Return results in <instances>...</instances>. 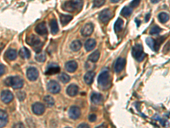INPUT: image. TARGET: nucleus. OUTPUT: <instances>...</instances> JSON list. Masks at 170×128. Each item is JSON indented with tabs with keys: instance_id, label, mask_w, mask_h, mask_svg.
Wrapping results in <instances>:
<instances>
[{
	"instance_id": "obj_1",
	"label": "nucleus",
	"mask_w": 170,
	"mask_h": 128,
	"mask_svg": "<svg viewBox=\"0 0 170 128\" xmlns=\"http://www.w3.org/2000/svg\"><path fill=\"white\" fill-rule=\"evenodd\" d=\"M98 84L102 89H108L111 86L112 79L108 70H104L100 73L98 78Z\"/></svg>"
},
{
	"instance_id": "obj_2",
	"label": "nucleus",
	"mask_w": 170,
	"mask_h": 128,
	"mask_svg": "<svg viewBox=\"0 0 170 128\" xmlns=\"http://www.w3.org/2000/svg\"><path fill=\"white\" fill-rule=\"evenodd\" d=\"M4 84L7 86H11L14 89H20L22 88L23 85H24V81L22 80L21 78L20 77H8L5 80H4Z\"/></svg>"
},
{
	"instance_id": "obj_3",
	"label": "nucleus",
	"mask_w": 170,
	"mask_h": 128,
	"mask_svg": "<svg viewBox=\"0 0 170 128\" xmlns=\"http://www.w3.org/2000/svg\"><path fill=\"white\" fill-rule=\"evenodd\" d=\"M26 43L31 45L34 51L36 52H40L41 50H42V46H43V43L41 42V40L38 38V37H36L35 35H29V36L26 37Z\"/></svg>"
},
{
	"instance_id": "obj_4",
	"label": "nucleus",
	"mask_w": 170,
	"mask_h": 128,
	"mask_svg": "<svg viewBox=\"0 0 170 128\" xmlns=\"http://www.w3.org/2000/svg\"><path fill=\"white\" fill-rule=\"evenodd\" d=\"M132 55L133 57L138 61V62H142L145 57L146 56V55L144 53V51H143V47L141 44H136L132 49Z\"/></svg>"
},
{
	"instance_id": "obj_5",
	"label": "nucleus",
	"mask_w": 170,
	"mask_h": 128,
	"mask_svg": "<svg viewBox=\"0 0 170 128\" xmlns=\"http://www.w3.org/2000/svg\"><path fill=\"white\" fill-rule=\"evenodd\" d=\"M78 4H79V3L77 1H68V2H66L62 5V8L66 11L74 12L77 10H78L82 7V5H78Z\"/></svg>"
},
{
	"instance_id": "obj_6",
	"label": "nucleus",
	"mask_w": 170,
	"mask_h": 128,
	"mask_svg": "<svg viewBox=\"0 0 170 128\" xmlns=\"http://www.w3.org/2000/svg\"><path fill=\"white\" fill-rule=\"evenodd\" d=\"M112 10H110V9H106V10H102L100 13V15H99V19H100V21H101V22H103V23H106V22H108L112 17Z\"/></svg>"
},
{
	"instance_id": "obj_7",
	"label": "nucleus",
	"mask_w": 170,
	"mask_h": 128,
	"mask_svg": "<svg viewBox=\"0 0 170 128\" xmlns=\"http://www.w3.org/2000/svg\"><path fill=\"white\" fill-rule=\"evenodd\" d=\"M47 89L53 94H57L60 91V86L56 80H50L47 85Z\"/></svg>"
},
{
	"instance_id": "obj_8",
	"label": "nucleus",
	"mask_w": 170,
	"mask_h": 128,
	"mask_svg": "<svg viewBox=\"0 0 170 128\" xmlns=\"http://www.w3.org/2000/svg\"><path fill=\"white\" fill-rule=\"evenodd\" d=\"M26 76L29 80L31 81H35L38 78V69L34 67H31L27 69L26 71Z\"/></svg>"
},
{
	"instance_id": "obj_9",
	"label": "nucleus",
	"mask_w": 170,
	"mask_h": 128,
	"mask_svg": "<svg viewBox=\"0 0 170 128\" xmlns=\"http://www.w3.org/2000/svg\"><path fill=\"white\" fill-rule=\"evenodd\" d=\"M93 31H94V25L92 23H87L82 27L81 34L83 36H90L92 34Z\"/></svg>"
},
{
	"instance_id": "obj_10",
	"label": "nucleus",
	"mask_w": 170,
	"mask_h": 128,
	"mask_svg": "<svg viewBox=\"0 0 170 128\" xmlns=\"http://www.w3.org/2000/svg\"><path fill=\"white\" fill-rule=\"evenodd\" d=\"M13 98H14V96L12 92H10L9 91H2L1 92V100L3 103H9L10 102H12Z\"/></svg>"
},
{
	"instance_id": "obj_11",
	"label": "nucleus",
	"mask_w": 170,
	"mask_h": 128,
	"mask_svg": "<svg viewBox=\"0 0 170 128\" xmlns=\"http://www.w3.org/2000/svg\"><path fill=\"white\" fill-rule=\"evenodd\" d=\"M33 112L37 115H42L45 111V106L41 103H35L32 107Z\"/></svg>"
},
{
	"instance_id": "obj_12",
	"label": "nucleus",
	"mask_w": 170,
	"mask_h": 128,
	"mask_svg": "<svg viewBox=\"0 0 170 128\" xmlns=\"http://www.w3.org/2000/svg\"><path fill=\"white\" fill-rule=\"evenodd\" d=\"M125 64H126V60H125L124 58H123V57L117 58L116 61V62H115V67H114L115 71H116V73L121 72V71L124 68Z\"/></svg>"
},
{
	"instance_id": "obj_13",
	"label": "nucleus",
	"mask_w": 170,
	"mask_h": 128,
	"mask_svg": "<svg viewBox=\"0 0 170 128\" xmlns=\"http://www.w3.org/2000/svg\"><path fill=\"white\" fill-rule=\"evenodd\" d=\"M68 114H69V116H70L71 119H72V120H77V119H78V118L80 117V115H81V111L79 110V108H77V107H76V106H72V107L70 108Z\"/></svg>"
},
{
	"instance_id": "obj_14",
	"label": "nucleus",
	"mask_w": 170,
	"mask_h": 128,
	"mask_svg": "<svg viewBox=\"0 0 170 128\" xmlns=\"http://www.w3.org/2000/svg\"><path fill=\"white\" fill-rule=\"evenodd\" d=\"M59 72H60V67L55 63H52L47 68V70L45 73L48 75H53V74L58 73Z\"/></svg>"
},
{
	"instance_id": "obj_15",
	"label": "nucleus",
	"mask_w": 170,
	"mask_h": 128,
	"mask_svg": "<svg viewBox=\"0 0 170 128\" xmlns=\"http://www.w3.org/2000/svg\"><path fill=\"white\" fill-rule=\"evenodd\" d=\"M35 32L39 35H44L47 34V27L44 22H41L38 24L35 27Z\"/></svg>"
},
{
	"instance_id": "obj_16",
	"label": "nucleus",
	"mask_w": 170,
	"mask_h": 128,
	"mask_svg": "<svg viewBox=\"0 0 170 128\" xmlns=\"http://www.w3.org/2000/svg\"><path fill=\"white\" fill-rule=\"evenodd\" d=\"M78 86H77V85H74V84H72V85H70L68 87H67V89H66V93H67V95L68 96H70V97H75L76 95L78 93Z\"/></svg>"
},
{
	"instance_id": "obj_17",
	"label": "nucleus",
	"mask_w": 170,
	"mask_h": 128,
	"mask_svg": "<svg viewBox=\"0 0 170 128\" xmlns=\"http://www.w3.org/2000/svg\"><path fill=\"white\" fill-rule=\"evenodd\" d=\"M8 123V114L4 110L0 111V127L3 128Z\"/></svg>"
},
{
	"instance_id": "obj_18",
	"label": "nucleus",
	"mask_w": 170,
	"mask_h": 128,
	"mask_svg": "<svg viewBox=\"0 0 170 128\" xmlns=\"http://www.w3.org/2000/svg\"><path fill=\"white\" fill-rule=\"evenodd\" d=\"M77 68V63L75 61H69L66 63V69L70 73L75 72Z\"/></svg>"
},
{
	"instance_id": "obj_19",
	"label": "nucleus",
	"mask_w": 170,
	"mask_h": 128,
	"mask_svg": "<svg viewBox=\"0 0 170 128\" xmlns=\"http://www.w3.org/2000/svg\"><path fill=\"white\" fill-rule=\"evenodd\" d=\"M95 76V73L93 72V71H89L87 73H85L83 79H84V81L87 85H91L94 81V78Z\"/></svg>"
},
{
	"instance_id": "obj_20",
	"label": "nucleus",
	"mask_w": 170,
	"mask_h": 128,
	"mask_svg": "<svg viewBox=\"0 0 170 128\" xmlns=\"http://www.w3.org/2000/svg\"><path fill=\"white\" fill-rule=\"evenodd\" d=\"M95 46H96V41L93 38L88 39L84 44V47H85V50L87 51H90L94 50Z\"/></svg>"
},
{
	"instance_id": "obj_21",
	"label": "nucleus",
	"mask_w": 170,
	"mask_h": 128,
	"mask_svg": "<svg viewBox=\"0 0 170 128\" xmlns=\"http://www.w3.org/2000/svg\"><path fill=\"white\" fill-rule=\"evenodd\" d=\"M5 57L9 61H14L17 57V52L14 49H9L5 52Z\"/></svg>"
},
{
	"instance_id": "obj_22",
	"label": "nucleus",
	"mask_w": 170,
	"mask_h": 128,
	"mask_svg": "<svg viewBox=\"0 0 170 128\" xmlns=\"http://www.w3.org/2000/svg\"><path fill=\"white\" fill-rule=\"evenodd\" d=\"M102 100H103V97L100 93H96V92L92 93V95H91V102L94 104H100V103H101Z\"/></svg>"
},
{
	"instance_id": "obj_23",
	"label": "nucleus",
	"mask_w": 170,
	"mask_h": 128,
	"mask_svg": "<svg viewBox=\"0 0 170 128\" xmlns=\"http://www.w3.org/2000/svg\"><path fill=\"white\" fill-rule=\"evenodd\" d=\"M49 26H50V30H51V33L53 34H56L59 32V27H58V24H57L56 20L53 19L50 21L49 22Z\"/></svg>"
},
{
	"instance_id": "obj_24",
	"label": "nucleus",
	"mask_w": 170,
	"mask_h": 128,
	"mask_svg": "<svg viewBox=\"0 0 170 128\" xmlns=\"http://www.w3.org/2000/svg\"><path fill=\"white\" fill-rule=\"evenodd\" d=\"M70 47H71V49H72V51H78L81 48H82V43H81V41L80 40H74V41H72V44H71V45H70Z\"/></svg>"
},
{
	"instance_id": "obj_25",
	"label": "nucleus",
	"mask_w": 170,
	"mask_h": 128,
	"mask_svg": "<svg viewBox=\"0 0 170 128\" xmlns=\"http://www.w3.org/2000/svg\"><path fill=\"white\" fill-rule=\"evenodd\" d=\"M123 23H124L123 21L121 18H118L116 20V21L115 24H114V30H115L116 33H118V32H120V31L123 29Z\"/></svg>"
},
{
	"instance_id": "obj_26",
	"label": "nucleus",
	"mask_w": 170,
	"mask_h": 128,
	"mask_svg": "<svg viewBox=\"0 0 170 128\" xmlns=\"http://www.w3.org/2000/svg\"><path fill=\"white\" fill-rule=\"evenodd\" d=\"M19 55H20V57H22L23 59H28V58L31 56V52H30V51H29L27 48L23 47V48L20 49V51L19 52Z\"/></svg>"
},
{
	"instance_id": "obj_27",
	"label": "nucleus",
	"mask_w": 170,
	"mask_h": 128,
	"mask_svg": "<svg viewBox=\"0 0 170 128\" xmlns=\"http://www.w3.org/2000/svg\"><path fill=\"white\" fill-rule=\"evenodd\" d=\"M43 102H44V104L47 107H49V108L53 107L54 104H55V100L51 96H45L44 98H43Z\"/></svg>"
},
{
	"instance_id": "obj_28",
	"label": "nucleus",
	"mask_w": 170,
	"mask_h": 128,
	"mask_svg": "<svg viewBox=\"0 0 170 128\" xmlns=\"http://www.w3.org/2000/svg\"><path fill=\"white\" fill-rule=\"evenodd\" d=\"M72 19V16H69V15H60V22L63 26L68 24Z\"/></svg>"
},
{
	"instance_id": "obj_29",
	"label": "nucleus",
	"mask_w": 170,
	"mask_h": 128,
	"mask_svg": "<svg viewBox=\"0 0 170 128\" xmlns=\"http://www.w3.org/2000/svg\"><path fill=\"white\" fill-rule=\"evenodd\" d=\"M146 42L147 45L151 48V50L156 51V40L155 39H153L151 38H147L146 39Z\"/></svg>"
},
{
	"instance_id": "obj_30",
	"label": "nucleus",
	"mask_w": 170,
	"mask_h": 128,
	"mask_svg": "<svg viewBox=\"0 0 170 128\" xmlns=\"http://www.w3.org/2000/svg\"><path fill=\"white\" fill-rule=\"evenodd\" d=\"M99 58H100V51H95L89 56V60L91 62H96L99 60Z\"/></svg>"
},
{
	"instance_id": "obj_31",
	"label": "nucleus",
	"mask_w": 170,
	"mask_h": 128,
	"mask_svg": "<svg viewBox=\"0 0 170 128\" xmlns=\"http://www.w3.org/2000/svg\"><path fill=\"white\" fill-rule=\"evenodd\" d=\"M158 20L162 23H165L169 20V14H167L165 12H162L158 15Z\"/></svg>"
},
{
	"instance_id": "obj_32",
	"label": "nucleus",
	"mask_w": 170,
	"mask_h": 128,
	"mask_svg": "<svg viewBox=\"0 0 170 128\" xmlns=\"http://www.w3.org/2000/svg\"><path fill=\"white\" fill-rule=\"evenodd\" d=\"M133 10L130 7H124L122 11H121V15L123 16H129L132 14Z\"/></svg>"
},
{
	"instance_id": "obj_33",
	"label": "nucleus",
	"mask_w": 170,
	"mask_h": 128,
	"mask_svg": "<svg viewBox=\"0 0 170 128\" xmlns=\"http://www.w3.org/2000/svg\"><path fill=\"white\" fill-rule=\"evenodd\" d=\"M59 79H60V80L62 83H65V84L70 81V76L65 73H61V74L60 75Z\"/></svg>"
},
{
	"instance_id": "obj_34",
	"label": "nucleus",
	"mask_w": 170,
	"mask_h": 128,
	"mask_svg": "<svg viewBox=\"0 0 170 128\" xmlns=\"http://www.w3.org/2000/svg\"><path fill=\"white\" fill-rule=\"evenodd\" d=\"M161 31H162V29H161L158 26L155 25V26H153L151 28V30H150V34H151V35H156V34H158Z\"/></svg>"
},
{
	"instance_id": "obj_35",
	"label": "nucleus",
	"mask_w": 170,
	"mask_h": 128,
	"mask_svg": "<svg viewBox=\"0 0 170 128\" xmlns=\"http://www.w3.org/2000/svg\"><path fill=\"white\" fill-rule=\"evenodd\" d=\"M35 59L39 62H43L46 60V55L44 53H38V55H36L35 56Z\"/></svg>"
},
{
	"instance_id": "obj_36",
	"label": "nucleus",
	"mask_w": 170,
	"mask_h": 128,
	"mask_svg": "<svg viewBox=\"0 0 170 128\" xmlns=\"http://www.w3.org/2000/svg\"><path fill=\"white\" fill-rule=\"evenodd\" d=\"M105 3H106V0H94L93 1V6L99 8V7L103 6L105 4Z\"/></svg>"
},
{
	"instance_id": "obj_37",
	"label": "nucleus",
	"mask_w": 170,
	"mask_h": 128,
	"mask_svg": "<svg viewBox=\"0 0 170 128\" xmlns=\"http://www.w3.org/2000/svg\"><path fill=\"white\" fill-rule=\"evenodd\" d=\"M17 97L19 98V100H20V101L24 100V99H25V97H26V94H25V92H18V93H17Z\"/></svg>"
},
{
	"instance_id": "obj_38",
	"label": "nucleus",
	"mask_w": 170,
	"mask_h": 128,
	"mask_svg": "<svg viewBox=\"0 0 170 128\" xmlns=\"http://www.w3.org/2000/svg\"><path fill=\"white\" fill-rule=\"evenodd\" d=\"M140 0H133L131 3H130V7L131 8H135V7H137L140 4Z\"/></svg>"
},
{
	"instance_id": "obj_39",
	"label": "nucleus",
	"mask_w": 170,
	"mask_h": 128,
	"mask_svg": "<svg viewBox=\"0 0 170 128\" xmlns=\"http://www.w3.org/2000/svg\"><path fill=\"white\" fill-rule=\"evenodd\" d=\"M96 119H97V116L95 115V114H91L89 116V120L90 122H95V120H96Z\"/></svg>"
},
{
	"instance_id": "obj_40",
	"label": "nucleus",
	"mask_w": 170,
	"mask_h": 128,
	"mask_svg": "<svg viewBox=\"0 0 170 128\" xmlns=\"http://www.w3.org/2000/svg\"><path fill=\"white\" fill-rule=\"evenodd\" d=\"M13 128H25V126H24L22 123L19 122V123H16V124L13 126Z\"/></svg>"
},
{
	"instance_id": "obj_41",
	"label": "nucleus",
	"mask_w": 170,
	"mask_h": 128,
	"mask_svg": "<svg viewBox=\"0 0 170 128\" xmlns=\"http://www.w3.org/2000/svg\"><path fill=\"white\" fill-rule=\"evenodd\" d=\"M0 68H1V72H0V75L3 76L5 73V67L3 66V64H0Z\"/></svg>"
},
{
	"instance_id": "obj_42",
	"label": "nucleus",
	"mask_w": 170,
	"mask_h": 128,
	"mask_svg": "<svg viewBox=\"0 0 170 128\" xmlns=\"http://www.w3.org/2000/svg\"><path fill=\"white\" fill-rule=\"evenodd\" d=\"M163 51H164V53H166V52H169L170 51V42H169L166 45H165V47H164V49H163Z\"/></svg>"
},
{
	"instance_id": "obj_43",
	"label": "nucleus",
	"mask_w": 170,
	"mask_h": 128,
	"mask_svg": "<svg viewBox=\"0 0 170 128\" xmlns=\"http://www.w3.org/2000/svg\"><path fill=\"white\" fill-rule=\"evenodd\" d=\"M77 128H90V127H89V126L88 124L83 123V124L79 125V126H78V127H77Z\"/></svg>"
},
{
	"instance_id": "obj_44",
	"label": "nucleus",
	"mask_w": 170,
	"mask_h": 128,
	"mask_svg": "<svg viewBox=\"0 0 170 128\" xmlns=\"http://www.w3.org/2000/svg\"><path fill=\"white\" fill-rule=\"evenodd\" d=\"M96 128H107V127H106V125H105V124H102V125H100V126L97 127Z\"/></svg>"
},
{
	"instance_id": "obj_45",
	"label": "nucleus",
	"mask_w": 170,
	"mask_h": 128,
	"mask_svg": "<svg viewBox=\"0 0 170 128\" xmlns=\"http://www.w3.org/2000/svg\"><path fill=\"white\" fill-rule=\"evenodd\" d=\"M151 2L152 3H157L158 2H160V0H151Z\"/></svg>"
},
{
	"instance_id": "obj_46",
	"label": "nucleus",
	"mask_w": 170,
	"mask_h": 128,
	"mask_svg": "<svg viewBox=\"0 0 170 128\" xmlns=\"http://www.w3.org/2000/svg\"><path fill=\"white\" fill-rule=\"evenodd\" d=\"M150 16H151V14H150V13H149V14H147V16H146L147 17H146V21H148V20H149V18H150Z\"/></svg>"
},
{
	"instance_id": "obj_47",
	"label": "nucleus",
	"mask_w": 170,
	"mask_h": 128,
	"mask_svg": "<svg viewBox=\"0 0 170 128\" xmlns=\"http://www.w3.org/2000/svg\"><path fill=\"white\" fill-rule=\"evenodd\" d=\"M112 3H117V2H119L120 0H110Z\"/></svg>"
},
{
	"instance_id": "obj_48",
	"label": "nucleus",
	"mask_w": 170,
	"mask_h": 128,
	"mask_svg": "<svg viewBox=\"0 0 170 128\" xmlns=\"http://www.w3.org/2000/svg\"><path fill=\"white\" fill-rule=\"evenodd\" d=\"M66 128H70V127H66Z\"/></svg>"
}]
</instances>
